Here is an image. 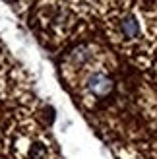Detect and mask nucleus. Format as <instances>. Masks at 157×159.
I'll return each mask as SVG.
<instances>
[{
    "instance_id": "f03ea898",
    "label": "nucleus",
    "mask_w": 157,
    "mask_h": 159,
    "mask_svg": "<svg viewBox=\"0 0 157 159\" xmlns=\"http://www.w3.org/2000/svg\"><path fill=\"white\" fill-rule=\"evenodd\" d=\"M146 20L142 18L136 8L119 6L109 12L107 16V29L114 43L124 49L138 47L146 39Z\"/></svg>"
},
{
    "instance_id": "39448f33",
    "label": "nucleus",
    "mask_w": 157,
    "mask_h": 159,
    "mask_svg": "<svg viewBox=\"0 0 157 159\" xmlns=\"http://www.w3.org/2000/svg\"><path fill=\"white\" fill-rule=\"evenodd\" d=\"M62 2H66V4H72V6H76V8H80V4L85 2V0H62Z\"/></svg>"
},
{
    "instance_id": "f257e3e1",
    "label": "nucleus",
    "mask_w": 157,
    "mask_h": 159,
    "mask_svg": "<svg viewBox=\"0 0 157 159\" xmlns=\"http://www.w3.org/2000/svg\"><path fill=\"white\" fill-rule=\"evenodd\" d=\"M37 25L51 41H64L76 27L78 8L62 0H43L37 8Z\"/></svg>"
},
{
    "instance_id": "20e7f679",
    "label": "nucleus",
    "mask_w": 157,
    "mask_h": 159,
    "mask_svg": "<svg viewBox=\"0 0 157 159\" xmlns=\"http://www.w3.org/2000/svg\"><path fill=\"white\" fill-rule=\"evenodd\" d=\"M83 93L91 99H105L114 89L113 76L103 68H91L89 72H83Z\"/></svg>"
},
{
    "instance_id": "7ed1b4c3",
    "label": "nucleus",
    "mask_w": 157,
    "mask_h": 159,
    "mask_svg": "<svg viewBox=\"0 0 157 159\" xmlns=\"http://www.w3.org/2000/svg\"><path fill=\"white\" fill-rule=\"evenodd\" d=\"M14 149L18 159H52V149L43 134L33 126H25L14 140Z\"/></svg>"
},
{
    "instance_id": "423d86ee",
    "label": "nucleus",
    "mask_w": 157,
    "mask_h": 159,
    "mask_svg": "<svg viewBox=\"0 0 157 159\" xmlns=\"http://www.w3.org/2000/svg\"><path fill=\"white\" fill-rule=\"evenodd\" d=\"M18 2H29V0H18Z\"/></svg>"
}]
</instances>
